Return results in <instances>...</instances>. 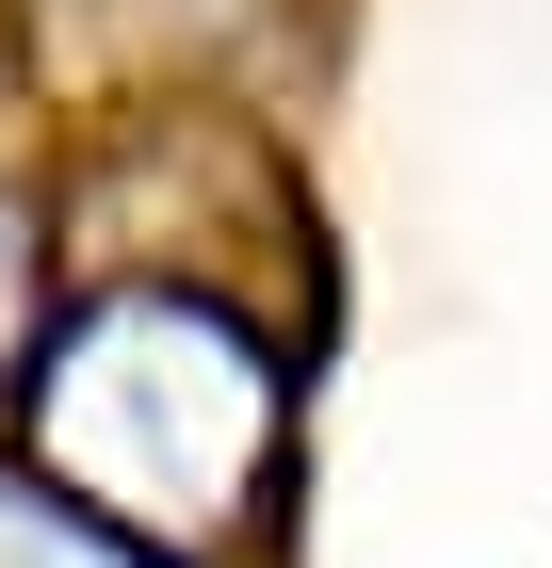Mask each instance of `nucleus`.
<instances>
[{
  "instance_id": "obj_1",
  "label": "nucleus",
  "mask_w": 552,
  "mask_h": 568,
  "mask_svg": "<svg viewBox=\"0 0 552 568\" xmlns=\"http://www.w3.org/2000/svg\"><path fill=\"white\" fill-rule=\"evenodd\" d=\"M33 438H49V471L82 504H114V520H212V504H244L260 438H277V374H260L244 325L130 293L49 357Z\"/></svg>"
},
{
  "instance_id": "obj_2",
  "label": "nucleus",
  "mask_w": 552,
  "mask_h": 568,
  "mask_svg": "<svg viewBox=\"0 0 552 568\" xmlns=\"http://www.w3.org/2000/svg\"><path fill=\"white\" fill-rule=\"evenodd\" d=\"M0 568H130L82 504H49V487H0Z\"/></svg>"
},
{
  "instance_id": "obj_3",
  "label": "nucleus",
  "mask_w": 552,
  "mask_h": 568,
  "mask_svg": "<svg viewBox=\"0 0 552 568\" xmlns=\"http://www.w3.org/2000/svg\"><path fill=\"white\" fill-rule=\"evenodd\" d=\"M0 308H17V244H0Z\"/></svg>"
}]
</instances>
